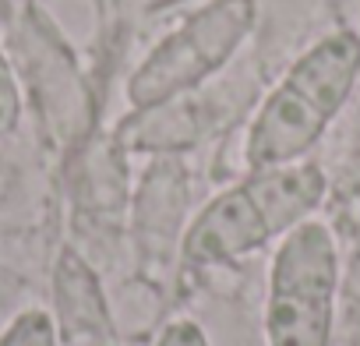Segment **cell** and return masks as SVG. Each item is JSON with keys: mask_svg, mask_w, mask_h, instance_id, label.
Segmentation results:
<instances>
[{"mask_svg": "<svg viewBox=\"0 0 360 346\" xmlns=\"http://www.w3.org/2000/svg\"><path fill=\"white\" fill-rule=\"evenodd\" d=\"M339 293H342V314H339L342 346H360V241L353 244L349 272H346V283L339 286Z\"/></svg>", "mask_w": 360, "mask_h": 346, "instance_id": "52a82bcc", "label": "cell"}, {"mask_svg": "<svg viewBox=\"0 0 360 346\" xmlns=\"http://www.w3.org/2000/svg\"><path fill=\"white\" fill-rule=\"evenodd\" d=\"M339 304V251L318 219L293 226L272 258L265 297L269 346H332Z\"/></svg>", "mask_w": 360, "mask_h": 346, "instance_id": "3957f363", "label": "cell"}, {"mask_svg": "<svg viewBox=\"0 0 360 346\" xmlns=\"http://www.w3.org/2000/svg\"><path fill=\"white\" fill-rule=\"evenodd\" d=\"M356 78L360 36L349 29L318 39L304 57H297L251 120L244 141L248 169L255 173L300 162L304 152H311L325 127L339 117Z\"/></svg>", "mask_w": 360, "mask_h": 346, "instance_id": "6da1fadb", "label": "cell"}, {"mask_svg": "<svg viewBox=\"0 0 360 346\" xmlns=\"http://www.w3.org/2000/svg\"><path fill=\"white\" fill-rule=\"evenodd\" d=\"M18 124H22V89H18L8 53L0 50V138L15 134Z\"/></svg>", "mask_w": 360, "mask_h": 346, "instance_id": "ba28073f", "label": "cell"}, {"mask_svg": "<svg viewBox=\"0 0 360 346\" xmlns=\"http://www.w3.org/2000/svg\"><path fill=\"white\" fill-rule=\"evenodd\" d=\"M255 22V0H212L169 32L127 82V99L138 110L162 106L202 85L244 43Z\"/></svg>", "mask_w": 360, "mask_h": 346, "instance_id": "277c9868", "label": "cell"}, {"mask_svg": "<svg viewBox=\"0 0 360 346\" xmlns=\"http://www.w3.org/2000/svg\"><path fill=\"white\" fill-rule=\"evenodd\" d=\"M0 346H57V321L46 311L29 307L0 332Z\"/></svg>", "mask_w": 360, "mask_h": 346, "instance_id": "8992f818", "label": "cell"}, {"mask_svg": "<svg viewBox=\"0 0 360 346\" xmlns=\"http://www.w3.org/2000/svg\"><path fill=\"white\" fill-rule=\"evenodd\" d=\"M155 346H209V335L202 332L198 321L191 318H180V321H169L159 335Z\"/></svg>", "mask_w": 360, "mask_h": 346, "instance_id": "9c48e42d", "label": "cell"}, {"mask_svg": "<svg viewBox=\"0 0 360 346\" xmlns=\"http://www.w3.org/2000/svg\"><path fill=\"white\" fill-rule=\"evenodd\" d=\"M325 198V173L314 162H290L276 169H255L251 177L219 198H212L180 241L184 265H226L240 255L265 248L272 237H286L311 219Z\"/></svg>", "mask_w": 360, "mask_h": 346, "instance_id": "7a4b0ae2", "label": "cell"}, {"mask_svg": "<svg viewBox=\"0 0 360 346\" xmlns=\"http://www.w3.org/2000/svg\"><path fill=\"white\" fill-rule=\"evenodd\" d=\"M53 300H57V328L68 346H110L113 325L106 311V297L99 290L96 272L75 255L64 251L53 272Z\"/></svg>", "mask_w": 360, "mask_h": 346, "instance_id": "5b68a950", "label": "cell"}]
</instances>
